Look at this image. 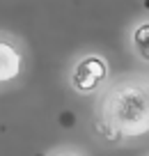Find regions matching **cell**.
<instances>
[{"label": "cell", "instance_id": "obj_1", "mask_svg": "<svg viewBox=\"0 0 149 156\" xmlns=\"http://www.w3.org/2000/svg\"><path fill=\"white\" fill-rule=\"evenodd\" d=\"M90 133L106 147H129L149 140V87L147 73L112 78L94 99Z\"/></svg>", "mask_w": 149, "mask_h": 156}, {"label": "cell", "instance_id": "obj_2", "mask_svg": "<svg viewBox=\"0 0 149 156\" xmlns=\"http://www.w3.org/2000/svg\"><path fill=\"white\" fill-rule=\"evenodd\" d=\"M110 62L99 51L80 53L67 69V85L76 97H99L110 83Z\"/></svg>", "mask_w": 149, "mask_h": 156}, {"label": "cell", "instance_id": "obj_3", "mask_svg": "<svg viewBox=\"0 0 149 156\" xmlns=\"http://www.w3.org/2000/svg\"><path fill=\"white\" fill-rule=\"evenodd\" d=\"M28 48L16 34L0 30V90H12L25 78Z\"/></svg>", "mask_w": 149, "mask_h": 156}, {"label": "cell", "instance_id": "obj_4", "mask_svg": "<svg viewBox=\"0 0 149 156\" xmlns=\"http://www.w3.org/2000/svg\"><path fill=\"white\" fill-rule=\"evenodd\" d=\"M129 48L142 64H149V19H142L131 25Z\"/></svg>", "mask_w": 149, "mask_h": 156}, {"label": "cell", "instance_id": "obj_5", "mask_svg": "<svg viewBox=\"0 0 149 156\" xmlns=\"http://www.w3.org/2000/svg\"><path fill=\"white\" fill-rule=\"evenodd\" d=\"M48 156H87V154L83 149H78V147H73V145H62L58 149H53Z\"/></svg>", "mask_w": 149, "mask_h": 156}, {"label": "cell", "instance_id": "obj_6", "mask_svg": "<svg viewBox=\"0 0 149 156\" xmlns=\"http://www.w3.org/2000/svg\"><path fill=\"white\" fill-rule=\"evenodd\" d=\"M147 87H149V73H147Z\"/></svg>", "mask_w": 149, "mask_h": 156}]
</instances>
